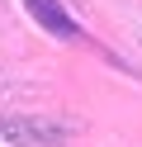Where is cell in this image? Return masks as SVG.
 <instances>
[{"instance_id": "obj_1", "label": "cell", "mask_w": 142, "mask_h": 147, "mask_svg": "<svg viewBox=\"0 0 142 147\" xmlns=\"http://www.w3.org/2000/svg\"><path fill=\"white\" fill-rule=\"evenodd\" d=\"M19 5H24V14H33V24L43 33H52L62 43H85V29L76 24V14L66 10L62 0H19Z\"/></svg>"}]
</instances>
